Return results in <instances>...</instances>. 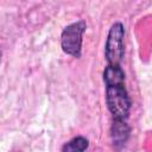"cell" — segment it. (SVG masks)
I'll list each match as a JSON object with an SVG mask.
<instances>
[{
    "instance_id": "obj_4",
    "label": "cell",
    "mask_w": 152,
    "mask_h": 152,
    "mask_svg": "<svg viewBox=\"0 0 152 152\" xmlns=\"http://www.w3.org/2000/svg\"><path fill=\"white\" fill-rule=\"evenodd\" d=\"M129 135V126L126 124L125 119H114L110 127L112 141L115 146L124 145Z\"/></svg>"
},
{
    "instance_id": "obj_2",
    "label": "cell",
    "mask_w": 152,
    "mask_h": 152,
    "mask_svg": "<svg viewBox=\"0 0 152 152\" xmlns=\"http://www.w3.org/2000/svg\"><path fill=\"white\" fill-rule=\"evenodd\" d=\"M125 28L121 23H114L109 28L106 42V58L109 64L119 65L124 57Z\"/></svg>"
},
{
    "instance_id": "obj_1",
    "label": "cell",
    "mask_w": 152,
    "mask_h": 152,
    "mask_svg": "<svg viewBox=\"0 0 152 152\" xmlns=\"http://www.w3.org/2000/svg\"><path fill=\"white\" fill-rule=\"evenodd\" d=\"M106 101L114 119H126L131 109V100L124 84L108 86L106 89Z\"/></svg>"
},
{
    "instance_id": "obj_5",
    "label": "cell",
    "mask_w": 152,
    "mask_h": 152,
    "mask_svg": "<svg viewBox=\"0 0 152 152\" xmlns=\"http://www.w3.org/2000/svg\"><path fill=\"white\" fill-rule=\"evenodd\" d=\"M103 81L106 86H119L125 83V72L116 64H109L103 71Z\"/></svg>"
},
{
    "instance_id": "obj_3",
    "label": "cell",
    "mask_w": 152,
    "mask_h": 152,
    "mask_svg": "<svg viewBox=\"0 0 152 152\" xmlns=\"http://www.w3.org/2000/svg\"><path fill=\"white\" fill-rule=\"evenodd\" d=\"M86 30L84 21H77L68 25L61 36V45L65 53L80 57L82 48V34Z\"/></svg>"
},
{
    "instance_id": "obj_7",
    "label": "cell",
    "mask_w": 152,
    "mask_h": 152,
    "mask_svg": "<svg viewBox=\"0 0 152 152\" xmlns=\"http://www.w3.org/2000/svg\"><path fill=\"white\" fill-rule=\"evenodd\" d=\"M0 56H1V53H0Z\"/></svg>"
},
{
    "instance_id": "obj_6",
    "label": "cell",
    "mask_w": 152,
    "mask_h": 152,
    "mask_svg": "<svg viewBox=\"0 0 152 152\" xmlns=\"http://www.w3.org/2000/svg\"><path fill=\"white\" fill-rule=\"evenodd\" d=\"M87 147H88V140L83 137H76V138L71 139L69 142H66L62 147V150L64 152L65 151L66 152H69V151L75 152V151H84Z\"/></svg>"
}]
</instances>
